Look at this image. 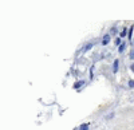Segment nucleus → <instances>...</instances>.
<instances>
[{
  "instance_id": "obj_1",
  "label": "nucleus",
  "mask_w": 134,
  "mask_h": 130,
  "mask_svg": "<svg viewBox=\"0 0 134 130\" xmlns=\"http://www.w3.org/2000/svg\"><path fill=\"white\" fill-rule=\"evenodd\" d=\"M118 67H119V60H114V63H113V73H118Z\"/></svg>"
},
{
  "instance_id": "obj_2",
  "label": "nucleus",
  "mask_w": 134,
  "mask_h": 130,
  "mask_svg": "<svg viewBox=\"0 0 134 130\" xmlns=\"http://www.w3.org/2000/svg\"><path fill=\"white\" fill-rule=\"evenodd\" d=\"M83 85H85V81H79V82H77V83L74 85V89H75V90H79Z\"/></svg>"
},
{
  "instance_id": "obj_3",
  "label": "nucleus",
  "mask_w": 134,
  "mask_h": 130,
  "mask_svg": "<svg viewBox=\"0 0 134 130\" xmlns=\"http://www.w3.org/2000/svg\"><path fill=\"white\" fill-rule=\"evenodd\" d=\"M109 42H110V35H105V36H103V39H102V44H103V46H106Z\"/></svg>"
},
{
  "instance_id": "obj_4",
  "label": "nucleus",
  "mask_w": 134,
  "mask_h": 130,
  "mask_svg": "<svg viewBox=\"0 0 134 130\" xmlns=\"http://www.w3.org/2000/svg\"><path fill=\"white\" fill-rule=\"evenodd\" d=\"M125 48H126V44H125V43H122V44H121L119 47H118V51H119V54H122V52H123V51H125Z\"/></svg>"
},
{
  "instance_id": "obj_5",
  "label": "nucleus",
  "mask_w": 134,
  "mask_h": 130,
  "mask_svg": "<svg viewBox=\"0 0 134 130\" xmlns=\"http://www.w3.org/2000/svg\"><path fill=\"white\" fill-rule=\"evenodd\" d=\"M79 130H89V123H82L79 126Z\"/></svg>"
},
{
  "instance_id": "obj_6",
  "label": "nucleus",
  "mask_w": 134,
  "mask_h": 130,
  "mask_svg": "<svg viewBox=\"0 0 134 130\" xmlns=\"http://www.w3.org/2000/svg\"><path fill=\"white\" fill-rule=\"evenodd\" d=\"M133 31H134V27L131 26V27L129 28V35H127V36L130 38V40H131V36H133Z\"/></svg>"
},
{
  "instance_id": "obj_7",
  "label": "nucleus",
  "mask_w": 134,
  "mask_h": 130,
  "mask_svg": "<svg viewBox=\"0 0 134 130\" xmlns=\"http://www.w3.org/2000/svg\"><path fill=\"white\" fill-rule=\"evenodd\" d=\"M127 28H123V30H122V32H121V38H123V36H126V34H127Z\"/></svg>"
},
{
  "instance_id": "obj_8",
  "label": "nucleus",
  "mask_w": 134,
  "mask_h": 130,
  "mask_svg": "<svg viewBox=\"0 0 134 130\" xmlns=\"http://www.w3.org/2000/svg\"><path fill=\"white\" fill-rule=\"evenodd\" d=\"M127 85H129V87H130V89H134V81H129V83H127Z\"/></svg>"
},
{
  "instance_id": "obj_9",
  "label": "nucleus",
  "mask_w": 134,
  "mask_h": 130,
  "mask_svg": "<svg viewBox=\"0 0 134 130\" xmlns=\"http://www.w3.org/2000/svg\"><path fill=\"white\" fill-rule=\"evenodd\" d=\"M115 44H117L118 47H119V44H122V43H121V38H117V39H115Z\"/></svg>"
},
{
  "instance_id": "obj_10",
  "label": "nucleus",
  "mask_w": 134,
  "mask_h": 130,
  "mask_svg": "<svg viewBox=\"0 0 134 130\" xmlns=\"http://www.w3.org/2000/svg\"><path fill=\"white\" fill-rule=\"evenodd\" d=\"M130 58H131V59H134V48H133L131 51H130Z\"/></svg>"
},
{
  "instance_id": "obj_11",
  "label": "nucleus",
  "mask_w": 134,
  "mask_h": 130,
  "mask_svg": "<svg viewBox=\"0 0 134 130\" xmlns=\"http://www.w3.org/2000/svg\"><path fill=\"white\" fill-rule=\"evenodd\" d=\"M131 71L134 73V63H133V64H131Z\"/></svg>"
}]
</instances>
